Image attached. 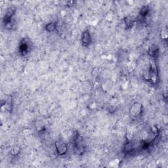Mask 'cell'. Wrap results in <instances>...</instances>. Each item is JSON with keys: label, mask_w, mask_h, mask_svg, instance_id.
I'll return each mask as SVG.
<instances>
[{"label": "cell", "mask_w": 168, "mask_h": 168, "mask_svg": "<svg viewBox=\"0 0 168 168\" xmlns=\"http://www.w3.org/2000/svg\"><path fill=\"white\" fill-rule=\"evenodd\" d=\"M161 36L163 38V39H166L167 37V30H162V32H161Z\"/></svg>", "instance_id": "cell-15"}, {"label": "cell", "mask_w": 168, "mask_h": 168, "mask_svg": "<svg viewBox=\"0 0 168 168\" xmlns=\"http://www.w3.org/2000/svg\"><path fill=\"white\" fill-rule=\"evenodd\" d=\"M19 153H20V148L17 147V146L14 147L13 149L11 150V154L14 156L18 154H19Z\"/></svg>", "instance_id": "cell-14"}, {"label": "cell", "mask_w": 168, "mask_h": 168, "mask_svg": "<svg viewBox=\"0 0 168 168\" xmlns=\"http://www.w3.org/2000/svg\"><path fill=\"white\" fill-rule=\"evenodd\" d=\"M30 51V46L28 43L26 42V39H23L20 42V46H19V51L20 54L23 55H26Z\"/></svg>", "instance_id": "cell-7"}, {"label": "cell", "mask_w": 168, "mask_h": 168, "mask_svg": "<svg viewBox=\"0 0 168 168\" xmlns=\"http://www.w3.org/2000/svg\"><path fill=\"white\" fill-rule=\"evenodd\" d=\"M16 9L13 8H9L7 10L3 18V22L5 25H10L12 21V18L15 15Z\"/></svg>", "instance_id": "cell-4"}, {"label": "cell", "mask_w": 168, "mask_h": 168, "mask_svg": "<svg viewBox=\"0 0 168 168\" xmlns=\"http://www.w3.org/2000/svg\"><path fill=\"white\" fill-rule=\"evenodd\" d=\"M57 27V26L56 25V23H50L46 26V30L49 32H53V31H54L55 29H56Z\"/></svg>", "instance_id": "cell-12"}, {"label": "cell", "mask_w": 168, "mask_h": 168, "mask_svg": "<svg viewBox=\"0 0 168 168\" xmlns=\"http://www.w3.org/2000/svg\"><path fill=\"white\" fill-rule=\"evenodd\" d=\"M57 152L59 155H64L67 152L68 148L66 144L62 140H59L55 143Z\"/></svg>", "instance_id": "cell-3"}, {"label": "cell", "mask_w": 168, "mask_h": 168, "mask_svg": "<svg viewBox=\"0 0 168 168\" xmlns=\"http://www.w3.org/2000/svg\"><path fill=\"white\" fill-rule=\"evenodd\" d=\"M135 148L134 143L132 141H128L126 145H124V150L125 152H130Z\"/></svg>", "instance_id": "cell-9"}, {"label": "cell", "mask_w": 168, "mask_h": 168, "mask_svg": "<svg viewBox=\"0 0 168 168\" xmlns=\"http://www.w3.org/2000/svg\"><path fill=\"white\" fill-rule=\"evenodd\" d=\"M148 53L150 56L152 57H155L156 56H157L158 53V47L156 45H150L149 48H148Z\"/></svg>", "instance_id": "cell-8"}, {"label": "cell", "mask_w": 168, "mask_h": 168, "mask_svg": "<svg viewBox=\"0 0 168 168\" xmlns=\"http://www.w3.org/2000/svg\"><path fill=\"white\" fill-rule=\"evenodd\" d=\"M148 11H149V9H148V7L147 6H144L143 8L141 9L140 11V15L142 17H145L146 16H147Z\"/></svg>", "instance_id": "cell-13"}, {"label": "cell", "mask_w": 168, "mask_h": 168, "mask_svg": "<svg viewBox=\"0 0 168 168\" xmlns=\"http://www.w3.org/2000/svg\"><path fill=\"white\" fill-rule=\"evenodd\" d=\"M81 42L84 47L89 46L92 44V37H91L90 32L89 30H85L83 32L81 36Z\"/></svg>", "instance_id": "cell-6"}, {"label": "cell", "mask_w": 168, "mask_h": 168, "mask_svg": "<svg viewBox=\"0 0 168 168\" xmlns=\"http://www.w3.org/2000/svg\"><path fill=\"white\" fill-rule=\"evenodd\" d=\"M148 74V79L151 80L152 83H156L158 78V70L156 65L154 63L150 64V67Z\"/></svg>", "instance_id": "cell-2"}, {"label": "cell", "mask_w": 168, "mask_h": 168, "mask_svg": "<svg viewBox=\"0 0 168 168\" xmlns=\"http://www.w3.org/2000/svg\"><path fill=\"white\" fill-rule=\"evenodd\" d=\"M73 149L75 153L78 155H81L85 152V145L83 139L78 133H76L74 137Z\"/></svg>", "instance_id": "cell-1"}, {"label": "cell", "mask_w": 168, "mask_h": 168, "mask_svg": "<svg viewBox=\"0 0 168 168\" xmlns=\"http://www.w3.org/2000/svg\"><path fill=\"white\" fill-rule=\"evenodd\" d=\"M12 107H13V99H11V97L8 98V99L6 100L5 102V108L7 110L11 111L12 110Z\"/></svg>", "instance_id": "cell-11"}, {"label": "cell", "mask_w": 168, "mask_h": 168, "mask_svg": "<svg viewBox=\"0 0 168 168\" xmlns=\"http://www.w3.org/2000/svg\"><path fill=\"white\" fill-rule=\"evenodd\" d=\"M143 112V106L141 103L136 102L131 107L130 114L132 116H139Z\"/></svg>", "instance_id": "cell-5"}, {"label": "cell", "mask_w": 168, "mask_h": 168, "mask_svg": "<svg viewBox=\"0 0 168 168\" xmlns=\"http://www.w3.org/2000/svg\"><path fill=\"white\" fill-rule=\"evenodd\" d=\"M134 23H135V20H134L133 17L131 16H128L125 18V24H126V26L127 28H131L133 26Z\"/></svg>", "instance_id": "cell-10"}]
</instances>
